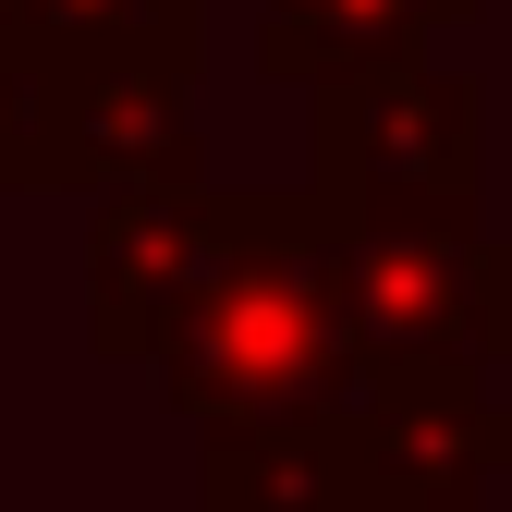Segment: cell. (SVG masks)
<instances>
[{"label": "cell", "mask_w": 512, "mask_h": 512, "mask_svg": "<svg viewBox=\"0 0 512 512\" xmlns=\"http://www.w3.org/2000/svg\"><path fill=\"white\" fill-rule=\"evenodd\" d=\"M476 13H488V0H256V74L342 86V74H378V61L439 49Z\"/></svg>", "instance_id": "cell-7"}, {"label": "cell", "mask_w": 512, "mask_h": 512, "mask_svg": "<svg viewBox=\"0 0 512 512\" xmlns=\"http://www.w3.org/2000/svg\"><path fill=\"white\" fill-rule=\"evenodd\" d=\"M293 196L330 232H476V208H488V86L439 49L317 86Z\"/></svg>", "instance_id": "cell-2"}, {"label": "cell", "mask_w": 512, "mask_h": 512, "mask_svg": "<svg viewBox=\"0 0 512 512\" xmlns=\"http://www.w3.org/2000/svg\"><path fill=\"white\" fill-rule=\"evenodd\" d=\"M159 403L183 427H305V415H354V342L330 305V220L293 183L281 196H232L208 281L183 293L159 330Z\"/></svg>", "instance_id": "cell-1"}, {"label": "cell", "mask_w": 512, "mask_h": 512, "mask_svg": "<svg viewBox=\"0 0 512 512\" xmlns=\"http://www.w3.org/2000/svg\"><path fill=\"white\" fill-rule=\"evenodd\" d=\"M196 500H208V512H378V476H366L354 415L208 427V439H196Z\"/></svg>", "instance_id": "cell-6"}, {"label": "cell", "mask_w": 512, "mask_h": 512, "mask_svg": "<svg viewBox=\"0 0 512 512\" xmlns=\"http://www.w3.org/2000/svg\"><path fill=\"white\" fill-rule=\"evenodd\" d=\"M13 49L49 86H183L208 74V0H13Z\"/></svg>", "instance_id": "cell-5"}, {"label": "cell", "mask_w": 512, "mask_h": 512, "mask_svg": "<svg viewBox=\"0 0 512 512\" xmlns=\"http://www.w3.org/2000/svg\"><path fill=\"white\" fill-rule=\"evenodd\" d=\"M0 49H13V0H0Z\"/></svg>", "instance_id": "cell-9"}, {"label": "cell", "mask_w": 512, "mask_h": 512, "mask_svg": "<svg viewBox=\"0 0 512 512\" xmlns=\"http://www.w3.org/2000/svg\"><path fill=\"white\" fill-rule=\"evenodd\" d=\"M500 366H512V244H500Z\"/></svg>", "instance_id": "cell-8"}, {"label": "cell", "mask_w": 512, "mask_h": 512, "mask_svg": "<svg viewBox=\"0 0 512 512\" xmlns=\"http://www.w3.org/2000/svg\"><path fill=\"white\" fill-rule=\"evenodd\" d=\"M330 305L354 342V403H488L500 366L488 232H330Z\"/></svg>", "instance_id": "cell-3"}, {"label": "cell", "mask_w": 512, "mask_h": 512, "mask_svg": "<svg viewBox=\"0 0 512 512\" xmlns=\"http://www.w3.org/2000/svg\"><path fill=\"white\" fill-rule=\"evenodd\" d=\"M232 220V183H122L86 220V342L110 366H147L159 330L183 317V293L208 281Z\"/></svg>", "instance_id": "cell-4"}]
</instances>
